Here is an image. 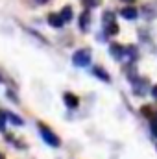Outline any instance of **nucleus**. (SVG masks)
I'll list each match as a JSON object with an SVG mask.
<instances>
[{
	"instance_id": "11",
	"label": "nucleus",
	"mask_w": 157,
	"mask_h": 159,
	"mask_svg": "<svg viewBox=\"0 0 157 159\" xmlns=\"http://www.w3.org/2000/svg\"><path fill=\"white\" fill-rule=\"evenodd\" d=\"M124 56L129 57V59H135V57H137V48H135V46H128V48L124 50Z\"/></svg>"
},
{
	"instance_id": "15",
	"label": "nucleus",
	"mask_w": 157,
	"mask_h": 159,
	"mask_svg": "<svg viewBox=\"0 0 157 159\" xmlns=\"http://www.w3.org/2000/svg\"><path fill=\"white\" fill-rule=\"evenodd\" d=\"M85 4H87L89 7H94V6H98V4H100V0H85Z\"/></svg>"
},
{
	"instance_id": "18",
	"label": "nucleus",
	"mask_w": 157,
	"mask_h": 159,
	"mask_svg": "<svg viewBox=\"0 0 157 159\" xmlns=\"http://www.w3.org/2000/svg\"><path fill=\"white\" fill-rule=\"evenodd\" d=\"M122 2H133V0H122Z\"/></svg>"
},
{
	"instance_id": "10",
	"label": "nucleus",
	"mask_w": 157,
	"mask_h": 159,
	"mask_svg": "<svg viewBox=\"0 0 157 159\" xmlns=\"http://www.w3.org/2000/svg\"><path fill=\"white\" fill-rule=\"evenodd\" d=\"M98 78H102V81H109V74L102 69V67H94V70H92Z\"/></svg>"
},
{
	"instance_id": "6",
	"label": "nucleus",
	"mask_w": 157,
	"mask_h": 159,
	"mask_svg": "<svg viewBox=\"0 0 157 159\" xmlns=\"http://www.w3.org/2000/svg\"><path fill=\"white\" fill-rule=\"evenodd\" d=\"M124 50H126L124 46H120V44H117V43H113L111 48H109V54H111L115 59H122V57H124Z\"/></svg>"
},
{
	"instance_id": "5",
	"label": "nucleus",
	"mask_w": 157,
	"mask_h": 159,
	"mask_svg": "<svg viewBox=\"0 0 157 159\" xmlns=\"http://www.w3.org/2000/svg\"><path fill=\"white\" fill-rule=\"evenodd\" d=\"M48 24L54 26V28H61V26L65 24V19L61 17V13H59V15H57V13H52V15L48 17Z\"/></svg>"
},
{
	"instance_id": "16",
	"label": "nucleus",
	"mask_w": 157,
	"mask_h": 159,
	"mask_svg": "<svg viewBox=\"0 0 157 159\" xmlns=\"http://www.w3.org/2000/svg\"><path fill=\"white\" fill-rule=\"evenodd\" d=\"M152 94H154V98L157 100V87H154V89H152Z\"/></svg>"
},
{
	"instance_id": "2",
	"label": "nucleus",
	"mask_w": 157,
	"mask_h": 159,
	"mask_svg": "<svg viewBox=\"0 0 157 159\" xmlns=\"http://www.w3.org/2000/svg\"><path fill=\"white\" fill-rule=\"evenodd\" d=\"M39 131H41V135H43V139H44L46 144H50V146H59V139H57V135H56L50 128H46L44 124H41Z\"/></svg>"
},
{
	"instance_id": "17",
	"label": "nucleus",
	"mask_w": 157,
	"mask_h": 159,
	"mask_svg": "<svg viewBox=\"0 0 157 159\" xmlns=\"http://www.w3.org/2000/svg\"><path fill=\"white\" fill-rule=\"evenodd\" d=\"M37 2H39V4H44V2H46V0H37Z\"/></svg>"
},
{
	"instance_id": "12",
	"label": "nucleus",
	"mask_w": 157,
	"mask_h": 159,
	"mask_svg": "<svg viewBox=\"0 0 157 159\" xmlns=\"http://www.w3.org/2000/svg\"><path fill=\"white\" fill-rule=\"evenodd\" d=\"M61 17L65 19V22H67V20H70V19H72V9H70L69 6H67V7H63V11H61Z\"/></svg>"
},
{
	"instance_id": "8",
	"label": "nucleus",
	"mask_w": 157,
	"mask_h": 159,
	"mask_svg": "<svg viewBox=\"0 0 157 159\" xmlns=\"http://www.w3.org/2000/svg\"><path fill=\"white\" fill-rule=\"evenodd\" d=\"M63 100H65V104H67L70 109H76V107H78V104H79V100L74 96V94H70V93H67V94L63 96Z\"/></svg>"
},
{
	"instance_id": "4",
	"label": "nucleus",
	"mask_w": 157,
	"mask_h": 159,
	"mask_svg": "<svg viewBox=\"0 0 157 159\" xmlns=\"http://www.w3.org/2000/svg\"><path fill=\"white\" fill-rule=\"evenodd\" d=\"M133 91H135V94H144L148 91V81L146 80H133Z\"/></svg>"
},
{
	"instance_id": "13",
	"label": "nucleus",
	"mask_w": 157,
	"mask_h": 159,
	"mask_svg": "<svg viewBox=\"0 0 157 159\" xmlns=\"http://www.w3.org/2000/svg\"><path fill=\"white\" fill-rule=\"evenodd\" d=\"M7 119L11 120V122H13V124H15V126H22V120L19 119V117H17V115H13V113H7Z\"/></svg>"
},
{
	"instance_id": "14",
	"label": "nucleus",
	"mask_w": 157,
	"mask_h": 159,
	"mask_svg": "<svg viewBox=\"0 0 157 159\" xmlns=\"http://www.w3.org/2000/svg\"><path fill=\"white\" fill-rule=\"evenodd\" d=\"M6 117H7V115H6L4 111H0V131H2L4 126H6Z\"/></svg>"
},
{
	"instance_id": "7",
	"label": "nucleus",
	"mask_w": 157,
	"mask_h": 159,
	"mask_svg": "<svg viewBox=\"0 0 157 159\" xmlns=\"http://www.w3.org/2000/svg\"><path fill=\"white\" fill-rule=\"evenodd\" d=\"M120 15H122L124 19H129V20H135V19L139 17V11H137L135 7H124V9L120 11Z\"/></svg>"
},
{
	"instance_id": "9",
	"label": "nucleus",
	"mask_w": 157,
	"mask_h": 159,
	"mask_svg": "<svg viewBox=\"0 0 157 159\" xmlns=\"http://www.w3.org/2000/svg\"><path fill=\"white\" fill-rule=\"evenodd\" d=\"M89 24H91V15H89V11H83L79 15V28L81 30H89Z\"/></svg>"
},
{
	"instance_id": "3",
	"label": "nucleus",
	"mask_w": 157,
	"mask_h": 159,
	"mask_svg": "<svg viewBox=\"0 0 157 159\" xmlns=\"http://www.w3.org/2000/svg\"><path fill=\"white\" fill-rule=\"evenodd\" d=\"M72 63H74L76 67H87V65L91 63V52H89L87 48L78 50V52L72 56Z\"/></svg>"
},
{
	"instance_id": "1",
	"label": "nucleus",
	"mask_w": 157,
	"mask_h": 159,
	"mask_svg": "<svg viewBox=\"0 0 157 159\" xmlns=\"http://www.w3.org/2000/svg\"><path fill=\"white\" fill-rule=\"evenodd\" d=\"M102 19H104L105 35H115V34L118 32V24L115 22V13H113V11H105Z\"/></svg>"
}]
</instances>
